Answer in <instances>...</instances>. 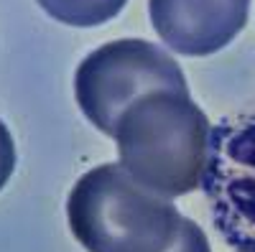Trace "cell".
<instances>
[{
    "instance_id": "cell-1",
    "label": "cell",
    "mask_w": 255,
    "mask_h": 252,
    "mask_svg": "<svg viewBox=\"0 0 255 252\" xmlns=\"http://www.w3.org/2000/svg\"><path fill=\"white\" fill-rule=\"evenodd\" d=\"M212 125L189 92H148L128 107L115 130L120 166L166 199L202 188Z\"/></svg>"
},
{
    "instance_id": "cell-4",
    "label": "cell",
    "mask_w": 255,
    "mask_h": 252,
    "mask_svg": "<svg viewBox=\"0 0 255 252\" xmlns=\"http://www.w3.org/2000/svg\"><path fill=\"white\" fill-rule=\"evenodd\" d=\"M202 191L222 240L255 252V99L212 128Z\"/></svg>"
},
{
    "instance_id": "cell-7",
    "label": "cell",
    "mask_w": 255,
    "mask_h": 252,
    "mask_svg": "<svg viewBox=\"0 0 255 252\" xmlns=\"http://www.w3.org/2000/svg\"><path fill=\"white\" fill-rule=\"evenodd\" d=\"M168 252H212V247H209L207 235L199 229V224L184 217L181 229H179V237H176V242L171 245Z\"/></svg>"
},
{
    "instance_id": "cell-9",
    "label": "cell",
    "mask_w": 255,
    "mask_h": 252,
    "mask_svg": "<svg viewBox=\"0 0 255 252\" xmlns=\"http://www.w3.org/2000/svg\"><path fill=\"white\" fill-rule=\"evenodd\" d=\"M238 252H245V250H238Z\"/></svg>"
},
{
    "instance_id": "cell-5",
    "label": "cell",
    "mask_w": 255,
    "mask_h": 252,
    "mask_svg": "<svg viewBox=\"0 0 255 252\" xmlns=\"http://www.w3.org/2000/svg\"><path fill=\"white\" fill-rule=\"evenodd\" d=\"M248 10L250 0H148L158 38L181 56L225 49L245 28Z\"/></svg>"
},
{
    "instance_id": "cell-2",
    "label": "cell",
    "mask_w": 255,
    "mask_h": 252,
    "mask_svg": "<svg viewBox=\"0 0 255 252\" xmlns=\"http://www.w3.org/2000/svg\"><path fill=\"white\" fill-rule=\"evenodd\" d=\"M69 229L87 252H168L184 217L120 163L87 171L67 199Z\"/></svg>"
},
{
    "instance_id": "cell-6",
    "label": "cell",
    "mask_w": 255,
    "mask_h": 252,
    "mask_svg": "<svg viewBox=\"0 0 255 252\" xmlns=\"http://www.w3.org/2000/svg\"><path fill=\"white\" fill-rule=\"evenodd\" d=\"M36 3L64 26L92 28L115 18L128 0H36Z\"/></svg>"
},
{
    "instance_id": "cell-8",
    "label": "cell",
    "mask_w": 255,
    "mask_h": 252,
    "mask_svg": "<svg viewBox=\"0 0 255 252\" xmlns=\"http://www.w3.org/2000/svg\"><path fill=\"white\" fill-rule=\"evenodd\" d=\"M15 171V143L8 133V128L0 120V188L8 183V178Z\"/></svg>"
},
{
    "instance_id": "cell-3",
    "label": "cell",
    "mask_w": 255,
    "mask_h": 252,
    "mask_svg": "<svg viewBox=\"0 0 255 252\" xmlns=\"http://www.w3.org/2000/svg\"><path fill=\"white\" fill-rule=\"evenodd\" d=\"M189 92L176 59L143 38H120L100 46L77 67L74 94L95 128L115 138L120 115L148 92Z\"/></svg>"
}]
</instances>
